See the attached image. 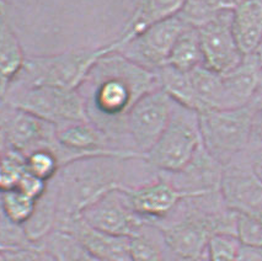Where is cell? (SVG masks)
Masks as SVG:
<instances>
[{
	"label": "cell",
	"mask_w": 262,
	"mask_h": 261,
	"mask_svg": "<svg viewBox=\"0 0 262 261\" xmlns=\"http://www.w3.org/2000/svg\"><path fill=\"white\" fill-rule=\"evenodd\" d=\"M58 222V200L56 184L52 180L41 199L36 201L35 209L23 228L30 242L42 244V242L56 230Z\"/></svg>",
	"instance_id": "cell-20"
},
{
	"label": "cell",
	"mask_w": 262,
	"mask_h": 261,
	"mask_svg": "<svg viewBox=\"0 0 262 261\" xmlns=\"http://www.w3.org/2000/svg\"><path fill=\"white\" fill-rule=\"evenodd\" d=\"M239 261H262V250L243 245Z\"/></svg>",
	"instance_id": "cell-32"
},
{
	"label": "cell",
	"mask_w": 262,
	"mask_h": 261,
	"mask_svg": "<svg viewBox=\"0 0 262 261\" xmlns=\"http://www.w3.org/2000/svg\"><path fill=\"white\" fill-rule=\"evenodd\" d=\"M8 23L7 19V5H5L4 0H0V26L3 24Z\"/></svg>",
	"instance_id": "cell-34"
},
{
	"label": "cell",
	"mask_w": 262,
	"mask_h": 261,
	"mask_svg": "<svg viewBox=\"0 0 262 261\" xmlns=\"http://www.w3.org/2000/svg\"><path fill=\"white\" fill-rule=\"evenodd\" d=\"M159 88L157 72L121 52H111L94 67L79 92L85 99L89 120L114 137L127 132L126 116L137 100Z\"/></svg>",
	"instance_id": "cell-1"
},
{
	"label": "cell",
	"mask_w": 262,
	"mask_h": 261,
	"mask_svg": "<svg viewBox=\"0 0 262 261\" xmlns=\"http://www.w3.org/2000/svg\"><path fill=\"white\" fill-rule=\"evenodd\" d=\"M36 200L14 189L0 195V211L8 221L24 226L33 213Z\"/></svg>",
	"instance_id": "cell-25"
},
{
	"label": "cell",
	"mask_w": 262,
	"mask_h": 261,
	"mask_svg": "<svg viewBox=\"0 0 262 261\" xmlns=\"http://www.w3.org/2000/svg\"><path fill=\"white\" fill-rule=\"evenodd\" d=\"M219 192L228 211L240 213L262 207V183L252 168L224 166Z\"/></svg>",
	"instance_id": "cell-15"
},
{
	"label": "cell",
	"mask_w": 262,
	"mask_h": 261,
	"mask_svg": "<svg viewBox=\"0 0 262 261\" xmlns=\"http://www.w3.org/2000/svg\"><path fill=\"white\" fill-rule=\"evenodd\" d=\"M251 56L254 57L256 62H257L258 67H260L261 71H262V39H261L260 45H258V47L256 48V51L254 52V54H251Z\"/></svg>",
	"instance_id": "cell-35"
},
{
	"label": "cell",
	"mask_w": 262,
	"mask_h": 261,
	"mask_svg": "<svg viewBox=\"0 0 262 261\" xmlns=\"http://www.w3.org/2000/svg\"><path fill=\"white\" fill-rule=\"evenodd\" d=\"M80 215L93 228L106 234L124 238L139 234L148 224L147 221L132 211L120 189L101 197Z\"/></svg>",
	"instance_id": "cell-11"
},
{
	"label": "cell",
	"mask_w": 262,
	"mask_h": 261,
	"mask_svg": "<svg viewBox=\"0 0 262 261\" xmlns=\"http://www.w3.org/2000/svg\"><path fill=\"white\" fill-rule=\"evenodd\" d=\"M4 253L7 261H56L43 244Z\"/></svg>",
	"instance_id": "cell-30"
},
{
	"label": "cell",
	"mask_w": 262,
	"mask_h": 261,
	"mask_svg": "<svg viewBox=\"0 0 262 261\" xmlns=\"http://www.w3.org/2000/svg\"><path fill=\"white\" fill-rule=\"evenodd\" d=\"M175 102L161 88L139 98L126 116V130L143 157L153 148L171 120Z\"/></svg>",
	"instance_id": "cell-8"
},
{
	"label": "cell",
	"mask_w": 262,
	"mask_h": 261,
	"mask_svg": "<svg viewBox=\"0 0 262 261\" xmlns=\"http://www.w3.org/2000/svg\"><path fill=\"white\" fill-rule=\"evenodd\" d=\"M199 115L202 147L222 166L249 143L254 124V115L249 105L227 110H208Z\"/></svg>",
	"instance_id": "cell-6"
},
{
	"label": "cell",
	"mask_w": 262,
	"mask_h": 261,
	"mask_svg": "<svg viewBox=\"0 0 262 261\" xmlns=\"http://www.w3.org/2000/svg\"><path fill=\"white\" fill-rule=\"evenodd\" d=\"M178 107L173 108L171 120L157 143L143 157L149 165L169 174H180L187 169L202 147L199 115Z\"/></svg>",
	"instance_id": "cell-5"
},
{
	"label": "cell",
	"mask_w": 262,
	"mask_h": 261,
	"mask_svg": "<svg viewBox=\"0 0 262 261\" xmlns=\"http://www.w3.org/2000/svg\"><path fill=\"white\" fill-rule=\"evenodd\" d=\"M122 159L112 156L74 160L59 170L53 179L57 189L58 221L81 214L121 184ZM58 223V222H57Z\"/></svg>",
	"instance_id": "cell-2"
},
{
	"label": "cell",
	"mask_w": 262,
	"mask_h": 261,
	"mask_svg": "<svg viewBox=\"0 0 262 261\" xmlns=\"http://www.w3.org/2000/svg\"><path fill=\"white\" fill-rule=\"evenodd\" d=\"M129 254L132 261H165L159 245L143 232L129 238Z\"/></svg>",
	"instance_id": "cell-29"
},
{
	"label": "cell",
	"mask_w": 262,
	"mask_h": 261,
	"mask_svg": "<svg viewBox=\"0 0 262 261\" xmlns=\"http://www.w3.org/2000/svg\"><path fill=\"white\" fill-rule=\"evenodd\" d=\"M261 142H262V130H261Z\"/></svg>",
	"instance_id": "cell-39"
},
{
	"label": "cell",
	"mask_w": 262,
	"mask_h": 261,
	"mask_svg": "<svg viewBox=\"0 0 262 261\" xmlns=\"http://www.w3.org/2000/svg\"><path fill=\"white\" fill-rule=\"evenodd\" d=\"M242 248L236 235L218 233L209 239L206 256L208 261H239Z\"/></svg>",
	"instance_id": "cell-28"
},
{
	"label": "cell",
	"mask_w": 262,
	"mask_h": 261,
	"mask_svg": "<svg viewBox=\"0 0 262 261\" xmlns=\"http://www.w3.org/2000/svg\"><path fill=\"white\" fill-rule=\"evenodd\" d=\"M197 101V114L208 110H224L223 77L205 66L188 72Z\"/></svg>",
	"instance_id": "cell-21"
},
{
	"label": "cell",
	"mask_w": 262,
	"mask_h": 261,
	"mask_svg": "<svg viewBox=\"0 0 262 261\" xmlns=\"http://www.w3.org/2000/svg\"><path fill=\"white\" fill-rule=\"evenodd\" d=\"M117 51V45L112 41L97 48L27 57L20 77L11 88L19 85L20 88L56 86L79 90L99 60L106 54Z\"/></svg>",
	"instance_id": "cell-3"
},
{
	"label": "cell",
	"mask_w": 262,
	"mask_h": 261,
	"mask_svg": "<svg viewBox=\"0 0 262 261\" xmlns=\"http://www.w3.org/2000/svg\"><path fill=\"white\" fill-rule=\"evenodd\" d=\"M60 165L57 154L51 148H41L26 156V170L42 180H53L59 172Z\"/></svg>",
	"instance_id": "cell-27"
},
{
	"label": "cell",
	"mask_w": 262,
	"mask_h": 261,
	"mask_svg": "<svg viewBox=\"0 0 262 261\" xmlns=\"http://www.w3.org/2000/svg\"><path fill=\"white\" fill-rule=\"evenodd\" d=\"M261 111H262V107H261Z\"/></svg>",
	"instance_id": "cell-40"
},
{
	"label": "cell",
	"mask_w": 262,
	"mask_h": 261,
	"mask_svg": "<svg viewBox=\"0 0 262 261\" xmlns=\"http://www.w3.org/2000/svg\"><path fill=\"white\" fill-rule=\"evenodd\" d=\"M48 184L50 183H47V181L35 177V175L26 170L25 174H24L23 178L20 179L16 189L37 201L38 199H41V197L43 196V193L46 192V190H47L48 187Z\"/></svg>",
	"instance_id": "cell-31"
},
{
	"label": "cell",
	"mask_w": 262,
	"mask_h": 261,
	"mask_svg": "<svg viewBox=\"0 0 262 261\" xmlns=\"http://www.w3.org/2000/svg\"><path fill=\"white\" fill-rule=\"evenodd\" d=\"M261 2H262V0H261Z\"/></svg>",
	"instance_id": "cell-41"
},
{
	"label": "cell",
	"mask_w": 262,
	"mask_h": 261,
	"mask_svg": "<svg viewBox=\"0 0 262 261\" xmlns=\"http://www.w3.org/2000/svg\"><path fill=\"white\" fill-rule=\"evenodd\" d=\"M187 26L179 15L161 21L133 38L118 52L144 68L157 72L166 64L176 39Z\"/></svg>",
	"instance_id": "cell-10"
},
{
	"label": "cell",
	"mask_w": 262,
	"mask_h": 261,
	"mask_svg": "<svg viewBox=\"0 0 262 261\" xmlns=\"http://www.w3.org/2000/svg\"><path fill=\"white\" fill-rule=\"evenodd\" d=\"M231 29L244 56L254 54L262 39L261 0H246L237 5L233 11Z\"/></svg>",
	"instance_id": "cell-18"
},
{
	"label": "cell",
	"mask_w": 262,
	"mask_h": 261,
	"mask_svg": "<svg viewBox=\"0 0 262 261\" xmlns=\"http://www.w3.org/2000/svg\"><path fill=\"white\" fill-rule=\"evenodd\" d=\"M5 104L35 115L57 127L90 121L84 96L79 90L56 86L19 88L8 92Z\"/></svg>",
	"instance_id": "cell-7"
},
{
	"label": "cell",
	"mask_w": 262,
	"mask_h": 261,
	"mask_svg": "<svg viewBox=\"0 0 262 261\" xmlns=\"http://www.w3.org/2000/svg\"><path fill=\"white\" fill-rule=\"evenodd\" d=\"M236 0H186L179 17L186 25L199 29L225 11H233Z\"/></svg>",
	"instance_id": "cell-24"
},
{
	"label": "cell",
	"mask_w": 262,
	"mask_h": 261,
	"mask_svg": "<svg viewBox=\"0 0 262 261\" xmlns=\"http://www.w3.org/2000/svg\"><path fill=\"white\" fill-rule=\"evenodd\" d=\"M2 217H3V213H2V211H0V222H2Z\"/></svg>",
	"instance_id": "cell-38"
},
{
	"label": "cell",
	"mask_w": 262,
	"mask_h": 261,
	"mask_svg": "<svg viewBox=\"0 0 262 261\" xmlns=\"http://www.w3.org/2000/svg\"><path fill=\"white\" fill-rule=\"evenodd\" d=\"M89 260H90V261H106V260H101V259H97V257L90 256V255H89Z\"/></svg>",
	"instance_id": "cell-37"
},
{
	"label": "cell",
	"mask_w": 262,
	"mask_h": 261,
	"mask_svg": "<svg viewBox=\"0 0 262 261\" xmlns=\"http://www.w3.org/2000/svg\"><path fill=\"white\" fill-rule=\"evenodd\" d=\"M160 88L176 105L197 114V101L188 73L178 71L170 66H164L157 71Z\"/></svg>",
	"instance_id": "cell-23"
},
{
	"label": "cell",
	"mask_w": 262,
	"mask_h": 261,
	"mask_svg": "<svg viewBox=\"0 0 262 261\" xmlns=\"http://www.w3.org/2000/svg\"><path fill=\"white\" fill-rule=\"evenodd\" d=\"M0 261H7V257H5V253L3 250H0Z\"/></svg>",
	"instance_id": "cell-36"
},
{
	"label": "cell",
	"mask_w": 262,
	"mask_h": 261,
	"mask_svg": "<svg viewBox=\"0 0 262 261\" xmlns=\"http://www.w3.org/2000/svg\"><path fill=\"white\" fill-rule=\"evenodd\" d=\"M186 0H137V8L120 38L115 39L118 51L150 26L178 16ZM117 51V52H118Z\"/></svg>",
	"instance_id": "cell-16"
},
{
	"label": "cell",
	"mask_w": 262,
	"mask_h": 261,
	"mask_svg": "<svg viewBox=\"0 0 262 261\" xmlns=\"http://www.w3.org/2000/svg\"><path fill=\"white\" fill-rule=\"evenodd\" d=\"M27 57L24 53L19 37L5 23L0 26V99H4L9 89L20 77Z\"/></svg>",
	"instance_id": "cell-19"
},
{
	"label": "cell",
	"mask_w": 262,
	"mask_h": 261,
	"mask_svg": "<svg viewBox=\"0 0 262 261\" xmlns=\"http://www.w3.org/2000/svg\"><path fill=\"white\" fill-rule=\"evenodd\" d=\"M8 147L24 156L41 148H53L57 142V127L29 112L10 106L5 123Z\"/></svg>",
	"instance_id": "cell-13"
},
{
	"label": "cell",
	"mask_w": 262,
	"mask_h": 261,
	"mask_svg": "<svg viewBox=\"0 0 262 261\" xmlns=\"http://www.w3.org/2000/svg\"><path fill=\"white\" fill-rule=\"evenodd\" d=\"M224 90V110L249 104L260 84L261 68L252 56L245 57L235 69L222 74Z\"/></svg>",
	"instance_id": "cell-17"
},
{
	"label": "cell",
	"mask_w": 262,
	"mask_h": 261,
	"mask_svg": "<svg viewBox=\"0 0 262 261\" xmlns=\"http://www.w3.org/2000/svg\"><path fill=\"white\" fill-rule=\"evenodd\" d=\"M252 170H254L255 175L258 178V180L262 183V158L257 159L252 165Z\"/></svg>",
	"instance_id": "cell-33"
},
{
	"label": "cell",
	"mask_w": 262,
	"mask_h": 261,
	"mask_svg": "<svg viewBox=\"0 0 262 261\" xmlns=\"http://www.w3.org/2000/svg\"><path fill=\"white\" fill-rule=\"evenodd\" d=\"M163 241L181 261H200L206 255L209 239L218 233L236 235V214L234 212L191 211L181 220L158 226Z\"/></svg>",
	"instance_id": "cell-4"
},
{
	"label": "cell",
	"mask_w": 262,
	"mask_h": 261,
	"mask_svg": "<svg viewBox=\"0 0 262 261\" xmlns=\"http://www.w3.org/2000/svg\"><path fill=\"white\" fill-rule=\"evenodd\" d=\"M56 229L72 234L90 256L106 261H132L129 238L100 232L85 222L80 214L58 221Z\"/></svg>",
	"instance_id": "cell-14"
},
{
	"label": "cell",
	"mask_w": 262,
	"mask_h": 261,
	"mask_svg": "<svg viewBox=\"0 0 262 261\" xmlns=\"http://www.w3.org/2000/svg\"><path fill=\"white\" fill-rule=\"evenodd\" d=\"M118 189L126 197L132 211L147 222L165 218L184 200L205 197L201 192L179 189L164 179L138 187L121 184Z\"/></svg>",
	"instance_id": "cell-12"
},
{
	"label": "cell",
	"mask_w": 262,
	"mask_h": 261,
	"mask_svg": "<svg viewBox=\"0 0 262 261\" xmlns=\"http://www.w3.org/2000/svg\"><path fill=\"white\" fill-rule=\"evenodd\" d=\"M233 11H225L197 29L203 66L219 74L231 72L245 59L231 29Z\"/></svg>",
	"instance_id": "cell-9"
},
{
	"label": "cell",
	"mask_w": 262,
	"mask_h": 261,
	"mask_svg": "<svg viewBox=\"0 0 262 261\" xmlns=\"http://www.w3.org/2000/svg\"><path fill=\"white\" fill-rule=\"evenodd\" d=\"M235 214L236 236L240 243L245 247L262 250V207Z\"/></svg>",
	"instance_id": "cell-26"
},
{
	"label": "cell",
	"mask_w": 262,
	"mask_h": 261,
	"mask_svg": "<svg viewBox=\"0 0 262 261\" xmlns=\"http://www.w3.org/2000/svg\"><path fill=\"white\" fill-rule=\"evenodd\" d=\"M165 66H170L185 73L203 66L199 30L191 26L186 27L184 32L176 39Z\"/></svg>",
	"instance_id": "cell-22"
}]
</instances>
